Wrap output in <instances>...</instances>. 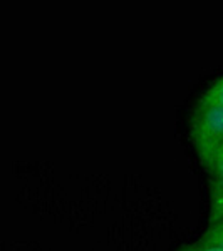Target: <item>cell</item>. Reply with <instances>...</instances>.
<instances>
[{"label":"cell","instance_id":"5","mask_svg":"<svg viewBox=\"0 0 223 251\" xmlns=\"http://www.w3.org/2000/svg\"><path fill=\"white\" fill-rule=\"evenodd\" d=\"M201 166L206 169V173L210 174V177H218L223 179V146L217 149L205 163H201Z\"/></svg>","mask_w":223,"mask_h":251},{"label":"cell","instance_id":"1","mask_svg":"<svg viewBox=\"0 0 223 251\" xmlns=\"http://www.w3.org/2000/svg\"><path fill=\"white\" fill-rule=\"evenodd\" d=\"M190 139L200 163L223 146V109L215 106H196L190 117Z\"/></svg>","mask_w":223,"mask_h":251},{"label":"cell","instance_id":"4","mask_svg":"<svg viewBox=\"0 0 223 251\" xmlns=\"http://www.w3.org/2000/svg\"><path fill=\"white\" fill-rule=\"evenodd\" d=\"M198 241L205 243V245L217 246V248H223V221L215 223V225H208V228L198 238Z\"/></svg>","mask_w":223,"mask_h":251},{"label":"cell","instance_id":"3","mask_svg":"<svg viewBox=\"0 0 223 251\" xmlns=\"http://www.w3.org/2000/svg\"><path fill=\"white\" fill-rule=\"evenodd\" d=\"M196 106H215L223 109V74L217 77L198 97Z\"/></svg>","mask_w":223,"mask_h":251},{"label":"cell","instance_id":"2","mask_svg":"<svg viewBox=\"0 0 223 251\" xmlns=\"http://www.w3.org/2000/svg\"><path fill=\"white\" fill-rule=\"evenodd\" d=\"M223 221V179L210 177V213L208 225Z\"/></svg>","mask_w":223,"mask_h":251},{"label":"cell","instance_id":"6","mask_svg":"<svg viewBox=\"0 0 223 251\" xmlns=\"http://www.w3.org/2000/svg\"><path fill=\"white\" fill-rule=\"evenodd\" d=\"M178 251H223V248H217V246L195 241V243H188V245H183Z\"/></svg>","mask_w":223,"mask_h":251}]
</instances>
